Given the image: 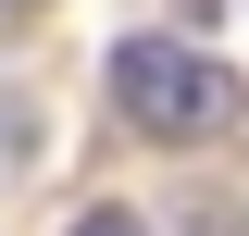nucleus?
<instances>
[{
	"label": "nucleus",
	"mask_w": 249,
	"mask_h": 236,
	"mask_svg": "<svg viewBox=\"0 0 249 236\" xmlns=\"http://www.w3.org/2000/svg\"><path fill=\"white\" fill-rule=\"evenodd\" d=\"M112 112L137 124V137H162V149H199V137H224V124L249 112L237 100V75H224L212 50H187V37H112Z\"/></svg>",
	"instance_id": "obj_1"
},
{
	"label": "nucleus",
	"mask_w": 249,
	"mask_h": 236,
	"mask_svg": "<svg viewBox=\"0 0 249 236\" xmlns=\"http://www.w3.org/2000/svg\"><path fill=\"white\" fill-rule=\"evenodd\" d=\"M75 236H150V224H137V211H124V199H100V211H88V224H75Z\"/></svg>",
	"instance_id": "obj_2"
},
{
	"label": "nucleus",
	"mask_w": 249,
	"mask_h": 236,
	"mask_svg": "<svg viewBox=\"0 0 249 236\" xmlns=\"http://www.w3.org/2000/svg\"><path fill=\"white\" fill-rule=\"evenodd\" d=\"M13 13H25V0H0V37H13Z\"/></svg>",
	"instance_id": "obj_3"
}]
</instances>
